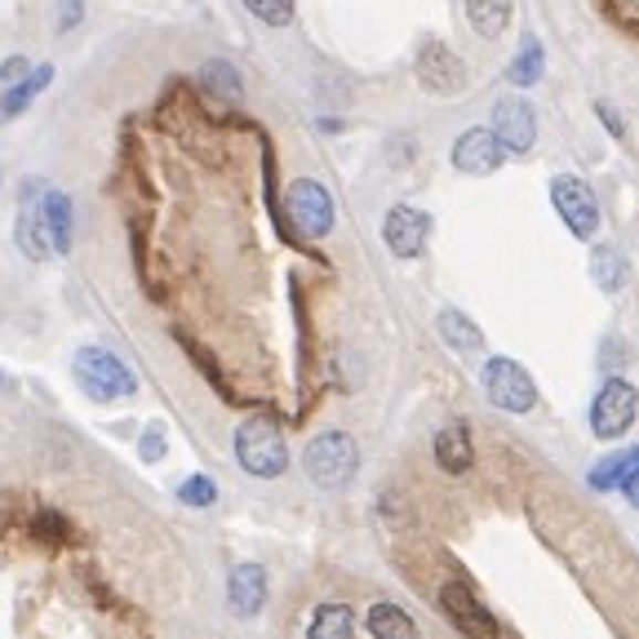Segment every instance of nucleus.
<instances>
[{
  "label": "nucleus",
  "mask_w": 639,
  "mask_h": 639,
  "mask_svg": "<svg viewBox=\"0 0 639 639\" xmlns=\"http://www.w3.org/2000/svg\"><path fill=\"white\" fill-rule=\"evenodd\" d=\"M484 396H489L497 409H506V413H528V409L537 405L533 378L524 374V365H515V360H506V356H493V360L484 365Z\"/></svg>",
  "instance_id": "20e7f679"
},
{
  "label": "nucleus",
  "mask_w": 639,
  "mask_h": 639,
  "mask_svg": "<svg viewBox=\"0 0 639 639\" xmlns=\"http://www.w3.org/2000/svg\"><path fill=\"white\" fill-rule=\"evenodd\" d=\"M418 81H422L427 94L453 98V94L467 90V67H462V59H458L449 45L431 41V45H422V54H418Z\"/></svg>",
  "instance_id": "1a4fd4ad"
},
{
  "label": "nucleus",
  "mask_w": 639,
  "mask_h": 639,
  "mask_svg": "<svg viewBox=\"0 0 639 639\" xmlns=\"http://www.w3.org/2000/svg\"><path fill=\"white\" fill-rule=\"evenodd\" d=\"M427 235H431V218L409 209V205H396L387 213V222H383V240H387V249L396 258H418L427 249Z\"/></svg>",
  "instance_id": "9b49d317"
},
{
  "label": "nucleus",
  "mask_w": 639,
  "mask_h": 639,
  "mask_svg": "<svg viewBox=\"0 0 639 639\" xmlns=\"http://www.w3.org/2000/svg\"><path fill=\"white\" fill-rule=\"evenodd\" d=\"M28 59H6V63H0V112H6V103H10V94L28 81Z\"/></svg>",
  "instance_id": "bb28decb"
},
{
  "label": "nucleus",
  "mask_w": 639,
  "mask_h": 639,
  "mask_svg": "<svg viewBox=\"0 0 639 639\" xmlns=\"http://www.w3.org/2000/svg\"><path fill=\"white\" fill-rule=\"evenodd\" d=\"M436 329H440V338L453 347V352H462V356H475V352H484V334L475 329V320H467L462 311H440V320H436Z\"/></svg>",
  "instance_id": "f3484780"
},
{
  "label": "nucleus",
  "mask_w": 639,
  "mask_h": 639,
  "mask_svg": "<svg viewBox=\"0 0 639 639\" xmlns=\"http://www.w3.org/2000/svg\"><path fill=\"white\" fill-rule=\"evenodd\" d=\"M502 156H506V147L497 143L493 129H467V134L453 143V165H458L462 174H471V178L493 174V169L502 165Z\"/></svg>",
  "instance_id": "f8f14e48"
},
{
  "label": "nucleus",
  "mask_w": 639,
  "mask_h": 639,
  "mask_svg": "<svg viewBox=\"0 0 639 639\" xmlns=\"http://www.w3.org/2000/svg\"><path fill=\"white\" fill-rule=\"evenodd\" d=\"M50 81H54V67H50V63H45V67H32V72H28V81H23V85L10 94V103H6V112H0V121H14V116H23V112H28V103H32V98H36V94H41Z\"/></svg>",
  "instance_id": "5701e85b"
},
{
  "label": "nucleus",
  "mask_w": 639,
  "mask_h": 639,
  "mask_svg": "<svg viewBox=\"0 0 639 639\" xmlns=\"http://www.w3.org/2000/svg\"><path fill=\"white\" fill-rule=\"evenodd\" d=\"M227 599L235 617H258L266 604V568L258 564H235L227 577Z\"/></svg>",
  "instance_id": "4468645a"
},
{
  "label": "nucleus",
  "mask_w": 639,
  "mask_h": 639,
  "mask_svg": "<svg viewBox=\"0 0 639 639\" xmlns=\"http://www.w3.org/2000/svg\"><path fill=\"white\" fill-rule=\"evenodd\" d=\"M306 639H356V617L347 604H320Z\"/></svg>",
  "instance_id": "6ab92c4d"
},
{
  "label": "nucleus",
  "mask_w": 639,
  "mask_h": 639,
  "mask_svg": "<svg viewBox=\"0 0 639 639\" xmlns=\"http://www.w3.org/2000/svg\"><path fill=\"white\" fill-rule=\"evenodd\" d=\"M621 489H626V497H630V506H639V467H635V471H630V475L621 480Z\"/></svg>",
  "instance_id": "7c9ffc66"
},
{
  "label": "nucleus",
  "mask_w": 639,
  "mask_h": 639,
  "mask_svg": "<svg viewBox=\"0 0 639 639\" xmlns=\"http://www.w3.org/2000/svg\"><path fill=\"white\" fill-rule=\"evenodd\" d=\"M76 378H81L90 400H129L138 391L134 369L121 356L103 352V347H81L76 352Z\"/></svg>",
  "instance_id": "7ed1b4c3"
},
{
  "label": "nucleus",
  "mask_w": 639,
  "mask_h": 639,
  "mask_svg": "<svg viewBox=\"0 0 639 639\" xmlns=\"http://www.w3.org/2000/svg\"><path fill=\"white\" fill-rule=\"evenodd\" d=\"M590 280H595L604 293L626 289V258H621L612 244H599V249L590 253Z\"/></svg>",
  "instance_id": "4be33fe9"
},
{
  "label": "nucleus",
  "mask_w": 639,
  "mask_h": 639,
  "mask_svg": "<svg viewBox=\"0 0 639 639\" xmlns=\"http://www.w3.org/2000/svg\"><path fill=\"white\" fill-rule=\"evenodd\" d=\"M356 467H360V449L347 431H325V436H315L302 453V471L315 489H347L356 480Z\"/></svg>",
  "instance_id": "f257e3e1"
},
{
  "label": "nucleus",
  "mask_w": 639,
  "mask_h": 639,
  "mask_svg": "<svg viewBox=\"0 0 639 639\" xmlns=\"http://www.w3.org/2000/svg\"><path fill=\"white\" fill-rule=\"evenodd\" d=\"M440 608L449 612V621H453L467 639H497V617L475 599V590H471L467 582H444Z\"/></svg>",
  "instance_id": "0eeeda50"
},
{
  "label": "nucleus",
  "mask_w": 639,
  "mask_h": 639,
  "mask_svg": "<svg viewBox=\"0 0 639 639\" xmlns=\"http://www.w3.org/2000/svg\"><path fill=\"white\" fill-rule=\"evenodd\" d=\"M81 19V0H63V19H59V32H72Z\"/></svg>",
  "instance_id": "c756f323"
},
{
  "label": "nucleus",
  "mask_w": 639,
  "mask_h": 639,
  "mask_svg": "<svg viewBox=\"0 0 639 639\" xmlns=\"http://www.w3.org/2000/svg\"><path fill=\"white\" fill-rule=\"evenodd\" d=\"M138 453H143L147 462H160V458H165V431H160V427L143 431V440H138Z\"/></svg>",
  "instance_id": "c85d7f7f"
},
{
  "label": "nucleus",
  "mask_w": 639,
  "mask_h": 639,
  "mask_svg": "<svg viewBox=\"0 0 639 639\" xmlns=\"http://www.w3.org/2000/svg\"><path fill=\"white\" fill-rule=\"evenodd\" d=\"M436 462H440L449 475L471 471L475 453H471V436H467V427H462V422H449L444 431H436Z\"/></svg>",
  "instance_id": "dca6fc26"
},
{
  "label": "nucleus",
  "mask_w": 639,
  "mask_h": 639,
  "mask_svg": "<svg viewBox=\"0 0 639 639\" xmlns=\"http://www.w3.org/2000/svg\"><path fill=\"white\" fill-rule=\"evenodd\" d=\"M200 81H205V90H209L213 98H222V103H240V98H244V81H240V72H235L231 63H222V59L205 63V67H200Z\"/></svg>",
  "instance_id": "412c9836"
},
{
  "label": "nucleus",
  "mask_w": 639,
  "mask_h": 639,
  "mask_svg": "<svg viewBox=\"0 0 639 639\" xmlns=\"http://www.w3.org/2000/svg\"><path fill=\"white\" fill-rule=\"evenodd\" d=\"M493 134H497V143L511 156H524L533 147V138H537L533 107L524 98H497V107H493Z\"/></svg>",
  "instance_id": "9d476101"
},
{
  "label": "nucleus",
  "mask_w": 639,
  "mask_h": 639,
  "mask_svg": "<svg viewBox=\"0 0 639 639\" xmlns=\"http://www.w3.org/2000/svg\"><path fill=\"white\" fill-rule=\"evenodd\" d=\"M178 497H182L187 506H213L218 489H213V480H209V475H191V480H182Z\"/></svg>",
  "instance_id": "cd10ccee"
},
{
  "label": "nucleus",
  "mask_w": 639,
  "mask_h": 639,
  "mask_svg": "<svg viewBox=\"0 0 639 639\" xmlns=\"http://www.w3.org/2000/svg\"><path fill=\"white\" fill-rule=\"evenodd\" d=\"M41 182L32 178V182H23V209H19V249L32 258V262H41V258H50L54 249H50V235H45V222H41Z\"/></svg>",
  "instance_id": "ddd939ff"
},
{
  "label": "nucleus",
  "mask_w": 639,
  "mask_h": 639,
  "mask_svg": "<svg viewBox=\"0 0 639 639\" xmlns=\"http://www.w3.org/2000/svg\"><path fill=\"white\" fill-rule=\"evenodd\" d=\"M41 222H45V235H50V249L54 253H72V235H76V213H72V200L63 191H41Z\"/></svg>",
  "instance_id": "2eb2a0df"
},
{
  "label": "nucleus",
  "mask_w": 639,
  "mask_h": 639,
  "mask_svg": "<svg viewBox=\"0 0 639 639\" xmlns=\"http://www.w3.org/2000/svg\"><path fill=\"white\" fill-rule=\"evenodd\" d=\"M542 63H546V59H542V45L528 36V41H524V50H520V59L511 63V72H506V76H511L515 85H533V81H542Z\"/></svg>",
  "instance_id": "393cba45"
},
{
  "label": "nucleus",
  "mask_w": 639,
  "mask_h": 639,
  "mask_svg": "<svg viewBox=\"0 0 639 639\" xmlns=\"http://www.w3.org/2000/svg\"><path fill=\"white\" fill-rule=\"evenodd\" d=\"M639 467V449H626V453H612L608 462H599L595 471H590V489H612V484H621L630 471Z\"/></svg>",
  "instance_id": "b1692460"
},
{
  "label": "nucleus",
  "mask_w": 639,
  "mask_h": 639,
  "mask_svg": "<svg viewBox=\"0 0 639 639\" xmlns=\"http://www.w3.org/2000/svg\"><path fill=\"white\" fill-rule=\"evenodd\" d=\"M369 635L374 639H418V626L400 604H374L369 608Z\"/></svg>",
  "instance_id": "aec40b11"
},
{
  "label": "nucleus",
  "mask_w": 639,
  "mask_h": 639,
  "mask_svg": "<svg viewBox=\"0 0 639 639\" xmlns=\"http://www.w3.org/2000/svg\"><path fill=\"white\" fill-rule=\"evenodd\" d=\"M244 10L262 19L266 28H289L293 23V0H244Z\"/></svg>",
  "instance_id": "a878e982"
},
{
  "label": "nucleus",
  "mask_w": 639,
  "mask_h": 639,
  "mask_svg": "<svg viewBox=\"0 0 639 639\" xmlns=\"http://www.w3.org/2000/svg\"><path fill=\"white\" fill-rule=\"evenodd\" d=\"M511 10L515 0H467V19L484 41H497L511 28Z\"/></svg>",
  "instance_id": "a211bd4d"
},
{
  "label": "nucleus",
  "mask_w": 639,
  "mask_h": 639,
  "mask_svg": "<svg viewBox=\"0 0 639 639\" xmlns=\"http://www.w3.org/2000/svg\"><path fill=\"white\" fill-rule=\"evenodd\" d=\"M551 205H555V213L568 222V231L573 235H595V227H599V205H595V191L582 182V178H573V174H559L555 182H551Z\"/></svg>",
  "instance_id": "423d86ee"
},
{
  "label": "nucleus",
  "mask_w": 639,
  "mask_h": 639,
  "mask_svg": "<svg viewBox=\"0 0 639 639\" xmlns=\"http://www.w3.org/2000/svg\"><path fill=\"white\" fill-rule=\"evenodd\" d=\"M635 409H639V391L630 383L612 378V383L599 387V396L590 405V431L599 440H621L630 431V422H635Z\"/></svg>",
  "instance_id": "39448f33"
},
{
  "label": "nucleus",
  "mask_w": 639,
  "mask_h": 639,
  "mask_svg": "<svg viewBox=\"0 0 639 639\" xmlns=\"http://www.w3.org/2000/svg\"><path fill=\"white\" fill-rule=\"evenodd\" d=\"M289 213H293V222H297L306 235H329V231H334V218H338L334 196L320 187L315 178H297V182L289 187Z\"/></svg>",
  "instance_id": "6e6552de"
},
{
  "label": "nucleus",
  "mask_w": 639,
  "mask_h": 639,
  "mask_svg": "<svg viewBox=\"0 0 639 639\" xmlns=\"http://www.w3.org/2000/svg\"><path fill=\"white\" fill-rule=\"evenodd\" d=\"M235 458H240V467H244L249 475H258V480L284 475V467H289V444H284L275 418H249V422H240V431H235Z\"/></svg>",
  "instance_id": "f03ea898"
}]
</instances>
